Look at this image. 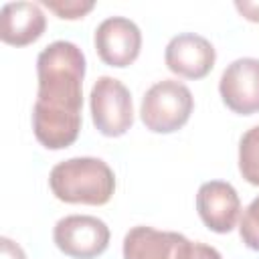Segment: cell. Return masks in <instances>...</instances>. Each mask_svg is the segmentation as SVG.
Segmentation results:
<instances>
[{"instance_id": "obj_1", "label": "cell", "mask_w": 259, "mask_h": 259, "mask_svg": "<svg viewBox=\"0 0 259 259\" xmlns=\"http://www.w3.org/2000/svg\"><path fill=\"white\" fill-rule=\"evenodd\" d=\"M38 95L32 109L36 140L49 150L71 146L81 130L85 55L69 40H55L36 59Z\"/></svg>"}, {"instance_id": "obj_2", "label": "cell", "mask_w": 259, "mask_h": 259, "mask_svg": "<svg viewBox=\"0 0 259 259\" xmlns=\"http://www.w3.org/2000/svg\"><path fill=\"white\" fill-rule=\"evenodd\" d=\"M49 184L63 202L99 206L113 196L115 176L101 158H71L51 170Z\"/></svg>"}, {"instance_id": "obj_3", "label": "cell", "mask_w": 259, "mask_h": 259, "mask_svg": "<svg viewBox=\"0 0 259 259\" xmlns=\"http://www.w3.org/2000/svg\"><path fill=\"white\" fill-rule=\"evenodd\" d=\"M192 107L194 99L190 89L176 79H164L146 91L140 115L150 132L172 134L188 121Z\"/></svg>"}, {"instance_id": "obj_4", "label": "cell", "mask_w": 259, "mask_h": 259, "mask_svg": "<svg viewBox=\"0 0 259 259\" xmlns=\"http://www.w3.org/2000/svg\"><path fill=\"white\" fill-rule=\"evenodd\" d=\"M95 127L109 138L123 136L134 123V105L130 89L113 77H99L89 95Z\"/></svg>"}, {"instance_id": "obj_5", "label": "cell", "mask_w": 259, "mask_h": 259, "mask_svg": "<svg viewBox=\"0 0 259 259\" xmlns=\"http://www.w3.org/2000/svg\"><path fill=\"white\" fill-rule=\"evenodd\" d=\"M55 245L73 259H93L109 245L107 225L91 214H71L61 219L53 231Z\"/></svg>"}, {"instance_id": "obj_6", "label": "cell", "mask_w": 259, "mask_h": 259, "mask_svg": "<svg viewBox=\"0 0 259 259\" xmlns=\"http://www.w3.org/2000/svg\"><path fill=\"white\" fill-rule=\"evenodd\" d=\"M93 40L99 59L109 67L132 65L142 49V32L138 24L123 16L105 18L97 26Z\"/></svg>"}, {"instance_id": "obj_7", "label": "cell", "mask_w": 259, "mask_h": 259, "mask_svg": "<svg viewBox=\"0 0 259 259\" xmlns=\"http://www.w3.org/2000/svg\"><path fill=\"white\" fill-rule=\"evenodd\" d=\"M225 105L241 115L259 111V59H237L221 75L219 83Z\"/></svg>"}, {"instance_id": "obj_8", "label": "cell", "mask_w": 259, "mask_h": 259, "mask_svg": "<svg viewBox=\"0 0 259 259\" xmlns=\"http://www.w3.org/2000/svg\"><path fill=\"white\" fill-rule=\"evenodd\" d=\"M166 65L172 73L184 79H202L214 67V47L200 34H176L166 47Z\"/></svg>"}, {"instance_id": "obj_9", "label": "cell", "mask_w": 259, "mask_h": 259, "mask_svg": "<svg viewBox=\"0 0 259 259\" xmlns=\"http://www.w3.org/2000/svg\"><path fill=\"white\" fill-rule=\"evenodd\" d=\"M196 210L202 223L214 233H229L235 229L241 200L237 190L223 180L204 182L196 192Z\"/></svg>"}, {"instance_id": "obj_10", "label": "cell", "mask_w": 259, "mask_h": 259, "mask_svg": "<svg viewBox=\"0 0 259 259\" xmlns=\"http://www.w3.org/2000/svg\"><path fill=\"white\" fill-rule=\"evenodd\" d=\"M47 26V18L34 2H8L0 12V38L12 47L34 42Z\"/></svg>"}, {"instance_id": "obj_11", "label": "cell", "mask_w": 259, "mask_h": 259, "mask_svg": "<svg viewBox=\"0 0 259 259\" xmlns=\"http://www.w3.org/2000/svg\"><path fill=\"white\" fill-rule=\"evenodd\" d=\"M180 233L134 227L123 237V259H172Z\"/></svg>"}, {"instance_id": "obj_12", "label": "cell", "mask_w": 259, "mask_h": 259, "mask_svg": "<svg viewBox=\"0 0 259 259\" xmlns=\"http://www.w3.org/2000/svg\"><path fill=\"white\" fill-rule=\"evenodd\" d=\"M239 170L249 184L259 186V125L247 130L239 142Z\"/></svg>"}, {"instance_id": "obj_13", "label": "cell", "mask_w": 259, "mask_h": 259, "mask_svg": "<svg viewBox=\"0 0 259 259\" xmlns=\"http://www.w3.org/2000/svg\"><path fill=\"white\" fill-rule=\"evenodd\" d=\"M239 235L249 249L259 251V196L253 198L251 204L243 210Z\"/></svg>"}, {"instance_id": "obj_14", "label": "cell", "mask_w": 259, "mask_h": 259, "mask_svg": "<svg viewBox=\"0 0 259 259\" xmlns=\"http://www.w3.org/2000/svg\"><path fill=\"white\" fill-rule=\"evenodd\" d=\"M172 259H223L221 253L204 243H192L184 235L178 239Z\"/></svg>"}, {"instance_id": "obj_15", "label": "cell", "mask_w": 259, "mask_h": 259, "mask_svg": "<svg viewBox=\"0 0 259 259\" xmlns=\"http://www.w3.org/2000/svg\"><path fill=\"white\" fill-rule=\"evenodd\" d=\"M42 4L53 10L59 18H67V20H75V18H83L89 10H93V2H83V0H42Z\"/></svg>"}, {"instance_id": "obj_16", "label": "cell", "mask_w": 259, "mask_h": 259, "mask_svg": "<svg viewBox=\"0 0 259 259\" xmlns=\"http://www.w3.org/2000/svg\"><path fill=\"white\" fill-rule=\"evenodd\" d=\"M0 249H2V253H0L2 259H26L24 251L20 249V245H16L14 241H10L8 237H2L0 239Z\"/></svg>"}, {"instance_id": "obj_17", "label": "cell", "mask_w": 259, "mask_h": 259, "mask_svg": "<svg viewBox=\"0 0 259 259\" xmlns=\"http://www.w3.org/2000/svg\"><path fill=\"white\" fill-rule=\"evenodd\" d=\"M235 8H237L247 20L259 22V2H247V0H243V2H235Z\"/></svg>"}]
</instances>
